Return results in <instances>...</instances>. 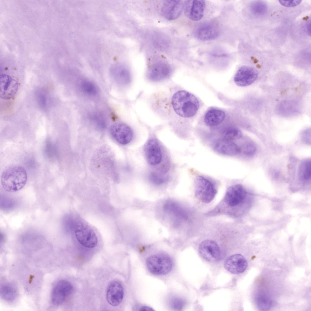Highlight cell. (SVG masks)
Returning a JSON list of instances; mask_svg holds the SVG:
<instances>
[{"mask_svg": "<svg viewBox=\"0 0 311 311\" xmlns=\"http://www.w3.org/2000/svg\"><path fill=\"white\" fill-rule=\"evenodd\" d=\"M250 8L252 14L258 16L265 14L267 10V6L265 3L259 1L253 2L250 5Z\"/></svg>", "mask_w": 311, "mask_h": 311, "instance_id": "obj_27", "label": "cell"}, {"mask_svg": "<svg viewBox=\"0 0 311 311\" xmlns=\"http://www.w3.org/2000/svg\"><path fill=\"white\" fill-rule=\"evenodd\" d=\"M150 181L156 185H160L167 180V177L164 175L156 172L152 173L149 177Z\"/></svg>", "mask_w": 311, "mask_h": 311, "instance_id": "obj_30", "label": "cell"}, {"mask_svg": "<svg viewBox=\"0 0 311 311\" xmlns=\"http://www.w3.org/2000/svg\"><path fill=\"white\" fill-rule=\"evenodd\" d=\"M213 147L216 152L224 155L234 156L241 152L240 148L237 145L223 138L216 140L214 142Z\"/></svg>", "mask_w": 311, "mask_h": 311, "instance_id": "obj_17", "label": "cell"}, {"mask_svg": "<svg viewBox=\"0 0 311 311\" xmlns=\"http://www.w3.org/2000/svg\"><path fill=\"white\" fill-rule=\"evenodd\" d=\"M220 34L217 27L211 23L206 22L196 27L193 34L197 39L201 40H208L217 38Z\"/></svg>", "mask_w": 311, "mask_h": 311, "instance_id": "obj_13", "label": "cell"}, {"mask_svg": "<svg viewBox=\"0 0 311 311\" xmlns=\"http://www.w3.org/2000/svg\"><path fill=\"white\" fill-rule=\"evenodd\" d=\"M311 160L306 159L301 163L299 170L298 175L299 178L302 180H307L310 179L311 175Z\"/></svg>", "mask_w": 311, "mask_h": 311, "instance_id": "obj_24", "label": "cell"}, {"mask_svg": "<svg viewBox=\"0 0 311 311\" xmlns=\"http://www.w3.org/2000/svg\"><path fill=\"white\" fill-rule=\"evenodd\" d=\"M257 304L262 310H267L270 308L272 304L271 300L267 296L261 295L256 299Z\"/></svg>", "mask_w": 311, "mask_h": 311, "instance_id": "obj_28", "label": "cell"}, {"mask_svg": "<svg viewBox=\"0 0 311 311\" xmlns=\"http://www.w3.org/2000/svg\"><path fill=\"white\" fill-rule=\"evenodd\" d=\"M214 186L209 180L202 176H198L195 181V194L196 197L205 203L210 202L217 193Z\"/></svg>", "mask_w": 311, "mask_h": 311, "instance_id": "obj_4", "label": "cell"}, {"mask_svg": "<svg viewBox=\"0 0 311 311\" xmlns=\"http://www.w3.org/2000/svg\"><path fill=\"white\" fill-rule=\"evenodd\" d=\"M205 7L203 0H186L183 4L185 14L190 19L195 21H199L202 18Z\"/></svg>", "mask_w": 311, "mask_h": 311, "instance_id": "obj_11", "label": "cell"}, {"mask_svg": "<svg viewBox=\"0 0 311 311\" xmlns=\"http://www.w3.org/2000/svg\"><path fill=\"white\" fill-rule=\"evenodd\" d=\"M170 66L165 62H159L153 64L148 73L149 78L153 81H159L169 77L171 73Z\"/></svg>", "mask_w": 311, "mask_h": 311, "instance_id": "obj_18", "label": "cell"}, {"mask_svg": "<svg viewBox=\"0 0 311 311\" xmlns=\"http://www.w3.org/2000/svg\"><path fill=\"white\" fill-rule=\"evenodd\" d=\"M279 3L282 5L286 7H293L299 5L301 0H290L288 1H279Z\"/></svg>", "mask_w": 311, "mask_h": 311, "instance_id": "obj_33", "label": "cell"}, {"mask_svg": "<svg viewBox=\"0 0 311 311\" xmlns=\"http://www.w3.org/2000/svg\"><path fill=\"white\" fill-rule=\"evenodd\" d=\"M302 138L306 143L310 144L311 132L310 130H308L304 131L302 133Z\"/></svg>", "mask_w": 311, "mask_h": 311, "instance_id": "obj_34", "label": "cell"}, {"mask_svg": "<svg viewBox=\"0 0 311 311\" xmlns=\"http://www.w3.org/2000/svg\"><path fill=\"white\" fill-rule=\"evenodd\" d=\"M224 266L230 273L238 274L245 271L248 266V262L243 256L240 254H235L226 259Z\"/></svg>", "mask_w": 311, "mask_h": 311, "instance_id": "obj_14", "label": "cell"}, {"mask_svg": "<svg viewBox=\"0 0 311 311\" xmlns=\"http://www.w3.org/2000/svg\"><path fill=\"white\" fill-rule=\"evenodd\" d=\"M307 30L308 34L310 36V21H309L307 25Z\"/></svg>", "mask_w": 311, "mask_h": 311, "instance_id": "obj_36", "label": "cell"}, {"mask_svg": "<svg viewBox=\"0 0 311 311\" xmlns=\"http://www.w3.org/2000/svg\"><path fill=\"white\" fill-rule=\"evenodd\" d=\"M0 295L4 300L9 302H12L17 296V289L12 283H5L1 286Z\"/></svg>", "mask_w": 311, "mask_h": 311, "instance_id": "obj_23", "label": "cell"}, {"mask_svg": "<svg viewBox=\"0 0 311 311\" xmlns=\"http://www.w3.org/2000/svg\"><path fill=\"white\" fill-rule=\"evenodd\" d=\"M111 76L113 80L121 86H125L129 83L131 80L128 70L122 65H116L112 67L110 71Z\"/></svg>", "mask_w": 311, "mask_h": 311, "instance_id": "obj_20", "label": "cell"}, {"mask_svg": "<svg viewBox=\"0 0 311 311\" xmlns=\"http://www.w3.org/2000/svg\"><path fill=\"white\" fill-rule=\"evenodd\" d=\"M244 187L240 184L232 185L227 189L224 197V201L228 206L234 207L242 203L247 195Z\"/></svg>", "mask_w": 311, "mask_h": 311, "instance_id": "obj_6", "label": "cell"}, {"mask_svg": "<svg viewBox=\"0 0 311 311\" xmlns=\"http://www.w3.org/2000/svg\"><path fill=\"white\" fill-rule=\"evenodd\" d=\"M113 138L118 143L126 145L132 139L133 133L131 128L123 123H117L112 125L109 129Z\"/></svg>", "mask_w": 311, "mask_h": 311, "instance_id": "obj_7", "label": "cell"}, {"mask_svg": "<svg viewBox=\"0 0 311 311\" xmlns=\"http://www.w3.org/2000/svg\"><path fill=\"white\" fill-rule=\"evenodd\" d=\"M172 307L176 310H180L184 306L185 302L182 299L178 298H174L172 299L171 302Z\"/></svg>", "mask_w": 311, "mask_h": 311, "instance_id": "obj_32", "label": "cell"}, {"mask_svg": "<svg viewBox=\"0 0 311 311\" xmlns=\"http://www.w3.org/2000/svg\"><path fill=\"white\" fill-rule=\"evenodd\" d=\"M140 310L141 311H153V309L149 307L143 306L140 309Z\"/></svg>", "mask_w": 311, "mask_h": 311, "instance_id": "obj_35", "label": "cell"}, {"mask_svg": "<svg viewBox=\"0 0 311 311\" xmlns=\"http://www.w3.org/2000/svg\"><path fill=\"white\" fill-rule=\"evenodd\" d=\"M76 237L78 242L83 246L93 248L97 245V237L91 228L85 225H80L75 230Z\"/></svg>", "mask_w": 311, "mask_h": 311, "instance_id": "obj_10", "label": "cell"}, {"mask_svg": "<svg viewBox=\"0 0 311 311\" xmlns=\"http://www.w3.org/2000/svg\"><path fill=\"white\" fill-rule=\"evenodd\" d=\"M225 117L223 111L216 109H212L207 111L204 117V121L207 125L215 126L221 123Z\"/></svg>", "mask_w": 311, "mask_h": 311, "instance_id": "obj_21", "label": "cell"}, {"mask_svg": "<svg viewBox=\"0 0 311 311\" xmlns=\"http://www.w3.org/2000/svg\"><path fill=\"white\" fill-rule=\"evenodd\" d=\"M172 104L175 112L184 118H190L197 112L200 106L197 98L187 91L180 90L176 92L172 98Z\"/></svg>", "mask_w": 311, "mask_h": 311, "instance_id": "obj_1", "label": "cell"}, {"mask_svg": "<svg viewBox=\"0 0 311 311\" xmlns=\"http://www.w3.org/2000/svg\"><path fill=\"white\" fill-rule=\"evenodd\" d=\"M256 149V146L253 142L248 141L244 144L241 149V151H242L244 154L250 156L255 154Z\"/></svg>", "mask_w": 311, "mask_h": 311, "instance_id": "obj_29", "label": "cell"}, {"mask_svg": "<svg viewBox=\"0 0 311 311\" xmlns=\"http://www.w3.org/2000/svg\"><path fill=\"white\" fill-rule=\"evenodd\" d=\"M124 296L123 287L117 281L111 282L108 285L107 291L106 299L111 306H118L122 301Z\"/></svg>", "mask_w": 311, "mask_h": 311, "instance_id": "obj_16", "label": "cell"}, {"mask_svg": "<svg viewBox=\"0 0 311 311\" xmlns=\"http://www.w3.org/2000/svg\"><path fill=\"white\" fill-rule=\"evenodd\" d=\"M183 8V4L182 1H165L162 6V12L163 16L167 20H173L180 15Z\"/></svg>", "mask_w": 311, "mask_h": 311, "instance_id": "obj_15", "label": "cell"}, {"mask_svg": "<svg viewBox=\"0 0 311 311\" xmlns=\"http://www.w3.org/2000/svg\"><path fill=\"white\" fill-rule=\"evenodd\" d=\"M163 208L166 212L176 217L183 218L185 216L183 207L175 201L167 200L164 205Z\"/></svg>", "mask_w": 311, "mask_h": 311, "instance_id": "obj_22", "label": "cell"}, {"mask_svg": "<svg viewBox=\"0 0 311 311\" xmlns=\"http://www.w3.org/2000/svg\"><path fill=\"white\" fill-rule=\"evenodd\" d=\"M199 252L200 256L205 260L209 262L219 260L221 257V252L218 245L211 240H206L200 244Z\"/></svg>", "mask_w": 311, "mask_h": 311, "instance_id": "obj_8", "label": "cell"}, {"mask_svg": "<svg viewBox=\"0 0 311 311\" xmlns=\"http://www.w3.org/2000/svg\"><path fill=\"white\" fill-rule=\"evenodd\" d=\"M80 86L81 91L87 95L94 96L97 94V90L96 86L90 81L82 80L80 83Z\"/></svg>", "mask_w": 311, "mask_h": 311, "instance_id": "obj_26", "label": "cell"}, {"mask_svg": "<svg viewBox=\"0 0 311 311\" xmlns=\"http://www.w3.org/2000/svg\"><path fill=\"white\" fill-rule=\"evenodd\" d=\"M146 265L149 271L152 274L162 275L167 274L171 270L173 263L170 257L163 253L154 254L146 259Z\"/></svg>", "mask_w": 311, "mask_h": 311, "instance_id": "obj_3", "label": "cell"}, {"mask_svg": "<svg viewBox=\"0 0 311 311\" xmlns=\"http://www.w3.org/2000/svg\"><path fill=\"white\" fill-rule=\"evenodd\" d=\"M73 288L67 281L61 280L57 282L53 287L51 295L52 303L58 306L62 304L71 294Z\"/></svg>", "mask_w": 311, "mask_h": 311, "instance_id": "obj_5", "label": "cell"}, {"mask_svg": "<svg viewBox=\"0 0 311 311\" xmlns=\"http://www.w3.org/2000/svg\"><path fill=\"white\" fill-rule=\"evenodd\" d=\"M27 179L26 172L22 167L12 165L6 168L3 172L1 183L6 192L14 193L22 189L26 185Z\"/></svg>", "mask_w": 311, "mask_h": 311, "instance_id": "obj_2", "label": "cell"}, {"mask_svg": "<svg viewBox=\"0 0 311 311\" xmlns=\"http://www.w3.org/2000/svg\"><path fill=\"white\" fill-rule=\"evenodd\" d=\"M258 75V71L254 68L248 66H242L236 72L234 77V81L238 86H248L255 82Z\"/></svg>", "mask_w": 311, "mask_h": 311, "instance_id": "obj_9", "label": "cell"}, {"mask_svg": "<svg viewBox=\"0 0 311 311\" xmlns=\"http://www.w3.org/2000/svg\"><path fill=\"white\" fill-rule=\"evenodd\" d=\"M0 96L2 99H9L16 94L18 83L10 76L3 74L0 76Z\"/></svg>", "mask_w": 311, "mask_h": 311, "instance_id": "obj_12", "label": "cell"}, {"mask_svg": "<svg viewBox=\"0 0 311 311\" xmlns=\"http://www.w3.org/2000/svg\"><path fill=\"white\" fill-rule=\"evenodd\" d=\"M222 136V138L232 141L241 138L242 133L237 128L231 127L226 128L223 131Z\"/></svg>", "mask_w": 311, "mask_h": 311, "instance_id": "obj_25", "label": "cell"}, {"mask_svg": "<svg viewBox=\"0 0 311 311\" xmlns=\"http://www.w3.org/2000/svg\"><path fill=\"white\" fill-rule=\"evenodd\" d=\"M145 153L147 161L149 164L156 165L161 161L162 152L160 146L155 139L149 140L146 145Z\"/></svg>", "mask_w": 311, "mask_h": 311, "instance_id": "obj_19", "label": "cell"}, {"mask_svg": "<svg viewBox=\"0 0 311 311\" xmlns=\"http://www.w3.org/2000/svg\"><path fill=\"white\" fill-rule=\"evenodd\" d=\"M91 119L94 123L99 128H104L106 125L105 121L101 115L97 114H93Z\"/></svg>", "mask_w": 311, "mask_h": 311, "instance_id": "obj_31", "label": "cell"}]
</instances>
